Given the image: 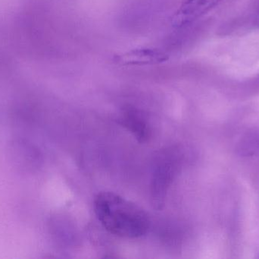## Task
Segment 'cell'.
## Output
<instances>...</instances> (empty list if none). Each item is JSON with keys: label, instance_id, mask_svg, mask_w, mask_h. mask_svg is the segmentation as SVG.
<instances>
[{"label": "cell", "instance_id": "277c9868", "mask_svg": "<svg viewBox=\"0 0 259 259\" xmlns=\"http://www.w3.org/2000/svg\"><path fill=\"white\" fill-rule=\"evenodd\" d=\"M222 0H187L173 18L174 25L182 27L209 12Z\"/></svg>", "mask_w": 259, "mask_h": 259}, {"label": "cell", "instance_id": "7a4b0ae2", "mask_svg": "<svg viewBox=\"0 0 259 259\" xmlns=\"http://www.w3.org/2000/svg\"><path fill=\"white\" fill-rule=\"evenodd\" d=\"M178 156L174 151H167L157 161L151 186L152 200L155 208H161L164 205L167 190L178 172Z\"/></svg>", "mask_w": 259, "mask_h": 259}, {"label": "cell", "instance_id": "5b68a950", "mask_svg": "<svg viewBox=\"0 0 259 259\" xmlns=\"http://www.w3.org/2000/svg\"><path fill=\"white\" fill-rule=\"evenodd\" d=\"M167 59L166 53L158 49L140 48L119 55L116 62L124 65H147L160 63Z\"/></svg>", "mask_w": 259, "mask_h": 259}, {"label": "cell", "instance_id": "6da1fadb", "mask_svg": "<svg viewBox=\"0 0 259 259\" xmlns=\"http://www.w3.org/2000/svg\"><path fill=\"white\" fill-rule=\"evenodd\" d=\"M97 218L109 233L124 238H138L149 228L147 214L140 207L119 195L99 193L94 200Z\"/></svg>", "mask_w": 259, "mask_h": 259}, {"label": "cell", "instance_id": "8992f818", "mask_svg": "<svg viewBox=\"0 0 259 259\" xmlns=\"http://www.w3.org/2000/svg\"><path fill=\"white\" fill-rule=\"evenodd\" d=\"M121 123L127 128L140 142H144L150 135V130L146 120L140 113L134 109H128L121 117Z\"/></svg>", "mask_w": 259, "mask_h": 259}, {"label": "cell", "instance_id": "3957f363", "mask_svg": "<svg viewBox=\"0 0 259 259\" xmlns=\"http://www.w3.org/2000/svg\"><path fill=\"white\" fill-rule=\"evenodd\" d=\"M8 157L13 168L24 174H33L41 164L39 149L24 138L11 141L8 146Z\"/></svg>", "mask_w": 259, "mask_h": 259}]
</instances>
